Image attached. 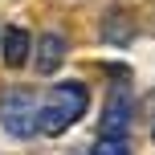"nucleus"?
<instances>
[{"label": "nucleus", "mask_w": 155, "mask_h": 155, "mask_svg": "<svg viewBox=\"0 0 155 155\" xmlns=\"http://www.w3.org/2000/svg\"><path fill=\"white\" fill-rule=\"evenodd\" d=\"M90 106V90L82 82H61L41 98V135H65Z\"/></svg>", "instance_id": "1"}, {"label": "nucleus", "mask_w": 155, "mask_h": 155, "mask_svg": "<svg viewBox=\"0 0 155 155\" xmlns=\"http://www.w3.org/2000/svg\"><path fill=\"white\" fill-rule=\"evenodd\" d=\"M0 131H8L12 139H33L41 131V94L29 86L0 90Z\"/></svg>", "instance_id": "2"}, {"label": "nucleus", "mask_w": 155, "mask_h": 155, "mask_svg": "<svg viewBox=\"0 0 155 155\" xmlns=\"http://www.w3.org/2000/svg\"><path fill=\"white\" fill-rule=\"evenodd\" d=\"M90 155H131V147H127V139H98Z\"/></svg>", "instance_id": "7"}, {"label": "nucleus", "mask_w": 155, "mask_h": 155, "mask_svg": "<svg viewBox=\"0 0 155 155\" xmlns=\"http://www.w3.org/2000/svg\"><path fill=\"white\" fill-rule=\"evenodd\" d=\"M131 123H135V94L118 86V90H110L106 110H102V139H123Z\"/></svg>", "instance_id": "3"}, {"label": "nucleus", "mask_w": 155, "mask_h": 155, "mask_svg": "<svg viewBox=\"0 0 155 155\" xmlns=\"http://www.w3.org/2000/svg\"><path fill=\"white\" fill-rule=\"evenodd\" d=\"M29 53H33V37H29V29L8 25V29L0 33V61H4L8 70H21V65L29 61Z\"/></svg>", "instance_id": "4"}, {"label": "nucleus", "mask_w": 155, "mask_h": 155, "mask_svg": "<svg viewBox=\"0 0 155 155\" xmlns=\"http://www.w3.org/2000/svg\"><path fill=\"white\" fill-rule=\"evenodd\" d=\"M151 139H155V127H151Z\"/></svg>", "instance_id": "8"}, {"label": "nucleus", "mask_w": 155, "mask_h": 155, "mask_svg": "<svg viewBox=\"0 0 155 155\" xmlns=\"http://www.w3.org/2000/svg\"><path fill=\"white\" fill-rule=\"evenodd\" d=\"M102 37H106L110 45H127V41H131V12H127V8L106 12V21H102Z\"/></svg>", "instance_id": "6"}, {"label": "nucleus", "mask_w": 155, "mask_h": 155, "mask_svg": "<svg viewBox=\"0 0 155 155\" xmlns=\"http://www.w3.org/2000/svg\"><path fill=\"white\" fill-rule=\"evenodd\" d=\"M37 74H57L65 61V37H57V33H41L37 41Z\"/></svg>", "instance_id": "5"}]
</instances>
